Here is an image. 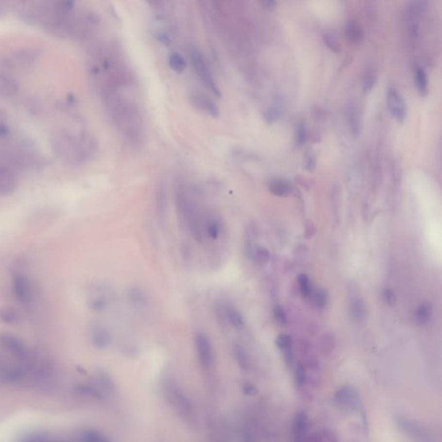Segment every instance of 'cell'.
Listing matches in <instances>:
<instances>
[{
    "instance_id": "cell-1",
    "label": "cell",
    "mask_w": 442,
    "mask_h": 442,
    "mask_svg": "<svg viewBox=\"0 0 442 442\" xmlns=\"http://www.w3.org/2000/svg\"><path fill=\"white\" fill-rule=\"evenodd\" d=\"M50 141L52 152L63 163L75 164L83 158V141H79L68 130L56 129Z\"/></svg>"
},
{
    "instance_id": "cell-2",
    "label": "cell",
    "mask_w": 442,
    "mask_h": 442,
    "mask_svg": "<svg viewBox=\"0 0 442 442\" xmlns=\"http://www.w3.org/2000/svg\"><path fill=\"white\" fill-rule=\"evenodd\" d=\"M43 54V49L40 47H21L12 51L7 57L8 64L12 70L28 71L36 67Z\"/></svg>"
},
{
    "instance_id": "cell-3",
    "label": "cell",
    "mask_w": 442,
    "mask_h": 442,
    "mask_svg": "<svg viewBox=\"0 0 442 442\" xmlns=\"http://www.w3.org/2000/svg\"><path fill=\"white\" fill-rule=\"evenodd\" d=\"M396 426L415 442H433V435L428 428L404 415L396 417Z\"/></svg>"
},
{
    "instance_id": "cell-4",
    "label": "cell",
    "mask_w": 442,
    "mask_h": 442,
    "mask_svg": "<svg viewBox=\"0 0 442 442\" xmlns=\"http://www.w3.org/2000/svg\"><path fill=\"white\" fill-rule=\"evenodd\" d=\"M191 60L194 71L198 75L202 84L205 85L206 88L209 89L214 95L220 97L221 95V91L219 89L217 84L213 77V74L210 72L208 65L202 53L198 50H194L191 53Z\"/></svg>"
},
{
    "instance_id": "cell-5",
    "label": "cell",
    "mask_w": 442,
    "mask_h": 442,
    "mask_svg": "<svg viewBox=\"0 0 442 442\" xmlns=\"http://www.w3.org/2000/svg\"><path fill=\"white\" fill-rule=\"evenodd\" d=\"M335 403L340 407L358 410L362 408L360 394L357 389L351 385H345L336 391L334 395Z\"/></svg>"
},
{
    "instance_id": "cell-6",
    "label": "cell",
    "mask_w": 442,
    "mask_h": 442,
    "mask_svg": "<svg viewBox=\"0 0 442 442\" xmlns=\"http://www.w3.org/2000/svg\"><path fill=\"white\" fill-rule=\"evenodd\" d=\"M387 105L392 117L399 123H403L407 115V108L404 98L393 86L387 90Z\"/></svg>"
},
{
    "instance_id": "cell-7",
    "label": "cell",
    "mask_w": 442,
    "mask_h": 442,
    "mask_svg": "<svg viewBox=\"0 0 442 442\" xmlns=\"http://www.w3.org/2000/svg\"><path fill=\"white\" fill-rule=\"evenodd\" d=\"M12 289L16 298L20 303H30L32 299V289L27 275L23 273H15L12 276Z\"/></svg>"
},
{
    "instance_id": "cell-8",
    "label": "cell",
    "mask_w": 442,
    "mask_h": 442,
    "mask_svg": "<svg viewBox=\"0 0 442 442\" xmlns=\"http://www.w3.org/2000/svg\"><path fill=\"white\" fill-rule=\"evenodd\" d=\"M18 183V176L13 167L0 164V195L12 194L17 189Z\"/></svg>"
},
{
    "instance_id": "cell-9",
    "label": "cell",
    "mask_w": 442,
    "mask_h": 442,
    "mask_svg": "<svg viewBox=\"0 0 442 442\" xmlns=\"http://www.w3.org/2000/svg\"><path fill=\"white\" fill-rule=\"evenodd\" d=\"M195 348L201 365L208 368L214 362V354L208 338L204 334H197L194 339Z\"/></svg>"
},
{
    "instance_id": "cell-10",
    "label": "cell",
    "mask_w": 442,
    "mask_h": 442,
    "mask_svg": "<svg viewBox=\"0 0 442 442\" xmlns=\"http://www.w3.org/2000/svg\"><path fill=\"white\" fill-rule=\"evenodd\" d=\"M0 344L15 357L24 358L27 357L28 351L25 345L15 335L4 334L0 335Z\"/></svg>"
},
{
    "instance_id": "cell-11",
    "label": "cell",
    "mask_w": 442,
    "mask_h": 442,
    "mask_svg": "<svg viewBox=\"0 0 442 442\" xmlns=\"http://www.w3.org/2000/svg\"><path fill=\"white\" fill-rule=\"evenodd\" d=\"M308 429V416L306 412L296 413L293 421V441L294 442H306Z\"/></svg>"
},
{
    "instance_id": "cell-12",
    "label": "cell",
    "mask_w": 442,
    "mask_h": 442,
    "mask_svg": "<svg viewBox=\"0 0 442 442\" xmlns=\"http://www.w3.org/2000/svg\"><path fill=\"white\" fill-rule=\"evenodd\" d=\"M18 82L11 73L0 75V99H11L19 92Z\"/></svg>"
},
{
    "instance_id": "cell-13",
    "label": "cell",
    "mask_w": 442,
    "mask_h": 442,
    "mask_svg": "<svg viewBox=\"0 0 442 442\" xmlns=\"http://www.w3.org/2000/svg\"><path fill=\"white\" fill-rule=\"evenodd\" d=\"M192 102L193 105H195L198 109H201L203 112L208 113L210 116L217 118L219 116V108L214 103V101L210 99L206 94L202 93H194L192 95Z\"/></svg>"
},
{
    "instance_id": "cell-14",
    "label": "cell",
    "mask_w": 442,
    "mask_h": 442,
    "mask_svg": "<svg viewBox=\"0 0 442 442\" xmlns=\"http://www.w3.org/2000/svg\"><path fill=\"white\" fill-rule=\"evenodd\" d=\"M155 212L161 224H164L167 218V194L163 184L157 187L155 194Z\"/></svg>"
},
{
    "instance_id": "cell-15",
    "label": "cell",
    "mask_w": 442,
    "mask_h": 442,
    "mask_svg": "<svg viewBox=\"0 0 442 442\" xmlns=\"http://www.w3.org/2000/svg\"><path fill=\"white\" fill-rule=\"evenodd\" d=\"M269 190L275 196L286 197L292 193L293 187L287 180L276 178L272 180L269 184Z\"/></svg>"
},
{
    "instance_id": "cell-16",
    "label": "cell",
    "mask_w": 442,
    "mask_h": 442,
    "mask_svg": "<svg viewBox=\"0 0 442 442\" xmlns=\"http://www.w3.org/2000/svg\"><path fill=\"white\" fill-rule=\"evenodd\" d=\"M91 338L93 345L99 349L105 348L111 340L108 331L101 326H93Z\"/></svg>"
},
{
    "instance_id": "cell-17",
    "label": "cell",
    "mask_w": 442,
    "mask_h": 442,
    "mask_svg": "<svg viewBox=\"0 0 442 442\" xmlns=\"http://www.w3.org/2000/svg\"><path fill=\"white\" fill-rule=\"evenodd\" d=\"M351 299H350V313L351 315L355 321H362L365 318V306L364 304L363 300L354 293L350 294Z\"/></svg>"
},
{
    "instance_id": "cell-18",
    "label": "cell",
    "mask_w": 442,
    "mask_h": 442,
    "mask_svg": "<svg viewBox=\"0 0 442 442\" xmlns=\"http://www.w3.org/2000/svg\"><path fill=\"white\" fill-rule=\"evenodd\" d=\"M433 314V307L429 303H423L418 306L415 312V320L420 326L426 325L430 321Z\"/></svg>"
},
{
    "instance_id": "cell-19",
    "label": "cell",
    "mask_w": 442,
    "mask_h": 442,
    "mask_svg": "<svg viewBox=\"0 0 442 442\" xmlns=\"http://www.w3.org/2000/svg\"><path fill=\"white\" fill-rule=\"evenodd\" d=\"M348 125H349L350 132L352 135L357 137L360 132V121L359 116L357 113V110L354 105H351L348 109Z\"/></svg>"
},
{
    "instance_id": "cell-20",
    "label": "cell",
    "mask_w": 442,
    "mask_h": 442,
    "mask_svg": "<svg viewBox=\"0 0 442 442\" xmlns=\"http://www.w3.org/2000/svg\"><path fill=\"white\" fill-rule=\"evenodd\" d=\"M345 35L351 43H356L360 42L364 34L358 23L355 21H350L345 27Z\"/></svg>"
},
{
    "instance_id": "cell-21",
    "label": "cell",
    "mask_w": 442,
    "mask_h": 442,
    "mask_svg": "<svg viewBox=\"0 0 442 442\" xmlns=\"http://www.w3.org/2000/svg\"><path fill=\"white\" fill-rule=\"evenodd\" d=\"M415 75L417 89L422 95H426L427 93V89H428V82H427V74H426L425 70L423 69V68L422 67H416Z\"/></svg>"
},
{
    "instance_id": "cell-22",
    "label": "cell",
    "mask_w": 442,
    "mask_h": 442,
    "mask_svg": "<svg viewBox=\"0 0 442 442\" xmlns=\"http://www.w3.org/2000/svg\"><path fill=\"white\" fill-rule=\"evenodd\" d=\"M0 322L7 325H16L19 322V314L12 307H4L0 309Z\"/></svg>"
},
{
    "instance_id": "cell-23",
    "label": "cell",
    "mask_w": 442,
    "mask_h": 442,
    "mask_svg": "<svg viewBox=\"0 0 442 442\" xmlns=\"http://www.w3.org/2000/svg\"><path fill=\"white\" fill-rule=\"evenodd\" d=\"M270 256L271 254L268 249L264 246H256L253 250L251 257L254 260L255 264L262 266L267 264L268 261L270 260Z\"/></svg>"
},
{
    "instance_id": "cell-24",
    "label": "cell",
    "mask_w": 442,
    "mask_h": 442,
    "mask_svg": "<svg viewBox=\"0 0 442 442\" xmlns=\"http://www.w3.org/2000/svg\"><path fill=\"white\" fill-rule=\"evenodd\" d=\"M225 314H226V318L227 321L233 325L234 327L238 329L243 328L244 325V319L242 314L238 311L235 309L234 307L228 306L225 309Z\"/></svg>"
},
{
    "instance_id": "cell-25",
    "label": "cell",
    "mask_w": 442,
    "mask_h": 442,
    "mask_svg": "<svg viewBox=\"0 0 442 442\" xmlns=\"http://www.w3.org/2000/svg\"><path fill=\"white\" fill-rule=\"evenodd\" d=\"M169 65L171 69L176 73H182L187 68L186 61L178 53H173L170 55Z\"/></svg>"
},
{
    "instance_id": "cell-26",
    "label": "cell",
    "mask_w": 442,
    "mask_h": 442,
    "mask_svg": "<svg viewBox=\"0 0 442 442\" xmlns=\"http://www.w3.org/2000/svg\"><path fill=\"white\" fill-rule=\"evenodd\" d=\"M322 353L325 355H329L335 348V339L332 334H325L322 338L321 341Z\"/></svg>"
},
{
    "instance_id": "cell-27",
    "label": "cell",
    "mask_w": 442,
    "mask_h": 442,
    "mask_svg": "<svg viewBox=\"0 0 442 442\" xmlns=\"http://www.w3.org/2000/svg\"><path fill=\"white\" fill-rule=\"evenodd\" d=\"M234 354L236 357L237 362L240 368L246 370L248 368L249 359L247 353L244 351V348L239 345H235L234 347Z\"/></svg>"
},
{
    "instance_id": "cell-28",
    "label": "cell",
    "mask_w": 442,
    "mask_h": 442,
    "mask_svg": "<svg viewBox=\"0 0 442 442\" xmlns=\"http://www.w3.org/2000/svg\"><path fill=\"white\" fill-rule=\"evenodd\" d=\"M297 280H298L299 289L301 291V294L304 297H308L313 292L308 276L306 274H301L298 275Z\"/></svg>"
},
{
    "instance_id": "cell-29",
    "label": "cell",
    "mask_w": 442,
    "mask_h": 442,
    "mask_svg": "<svg viewBox=\"0 0 442 442\" xmlns=\"http://www.w3.org/2000/svg\"><path fill=\"white\" fill-rule=\"evenodd\" d=\"M275 344H276V346L279 348L282 353L289 351V350L293 349L292 339L288 334H280L279 336L276 338V340H275Z\"/></svg>"
},
{
    "instance_id": "cell-30",
    "label": "cell",
    "mask_w": 442,
    "mask_h": 442,
    "mask_svg": "<svg viewBox=\"0 0 442 442\" xmlns=\"http://www.w3.org/2000/svg\"><path fill=\"white\" fill-rule=\"evenodd\" d=\"M295 384L298 388H302L306 383V370L304 368V365L302 364H298L295 367Z\"/></svg>"
},
{
    "instance_id": "cell-31",
    "label": "cell",
    "mask_w": 442,
    "mask_h": 442,
    "mask_svg": "<svg viewBox=\"0 0 442 442\" xmlns=\"http://www.w3.org/2000/svg\"><path fill=\"white\" fill-rule=\"evenodd\" d=\"M314 300L315 305L319 308H323L327 303V294L323 289H318L314 291Z\"/></svg>"
},
{
    "instance_id": "cell-32",
    "label": "cell",
    "mask_w": 442,
    "mask_h": 442,
    "mask_svg": "<svg viewBox=\"0 0 442 442\" xmlns=\"http://www.w3.org/2000/svg\"><path fill=\"white\" fill-rule=\"evenodd\" d=\"M306 140V125L301 122L299 123L296 131H295V143L298 144L299 146H302L303 144H305Z\"/></svg>"
},
{
    "instance_id": "cell-33",
    "label": "cell",
    "mask_w": 442,
    "mask_h": 442,
    "mask_svg": "<svg viewBox=\"0 0 442 442\" xmlns=\"http://www.w3.org/2000/svg\"><path fill=\"white\" fill-rule=\"evenodd\" d=\"M303 167L306 170L313 172L316 168V157L313 152L307 151L306 155L304 156L303 161Z\"/></svg>"
},
{
    "instance_id": "cell-34",
    "label": "cell",
    "mask_w": 442,
    "mask_h": 442,
    "mask_svg": "<svg viewBox=\"0 0 442 442\" xmlns=\"http://www.w3.org/2000/svg\"><path fill=\"white\" fill-rule=\"evenodd\" d=\"M82 442H111L105 435L97 432H87L82 436Z\"/></svg>"
},
{
    "instance_id": "cell-35",
    "label": "cell",
    "mask_w": 442,
    "mask_h": 442,
    "mask_svg": "<svg viewBox=\"0 0 442 442\" xmlns=\"http://www.w3.org/2000/svg\"><path fill=\"white\" fill-rule=\"evenodd\" d=\"M273 313H274V317H275V320L276 321V322L282 325V326H285L288 324V316L286 312L284 310L283 306L281 305H277L274 307V310H273Z\"/></svg>"
},
{
    "instance_id": "cell-36",
    "label": "cell",
    "mask_w": 442,
    "mask_h": 442,
    "mask_svg": "<svg viewBox=\"0 0 442 442\" xmlns=\"http://www.w3.org/2000/svg\"><path fill=\"white\" fill-rule=\"evenodd\" d=\"M206 229H207V234H208L210 238L217 239L218 238L220 237L221 226L219 225L217 221H214V220L208 221L207 225H206Z\"/></svg>"
},
{
    "instance_id": "cell-37",
    "label": "cell",
    "mask_w": 442,
    "mask_h": 442,
    "mask_svg": "<svg viewBox=\"0 0 442 442\" xmlns=\"http://www.w3.org/2000/svg\"><path fill=\"white\" fill-rule=\"evenodd\" d=\"M129 298L131 300L132 303L138 305L142 304L145 301V296L144 293L140 290L139 289H132V290L129 293Z\"/></svg>"
},
{
    "instance_id": "cell-38",
    "label": "cell",
    "mask_w": 442,
    "mask_h": 442,
    "mask_svg": "<svg viewBox=\"0 0 442 442\" xmlns=\"http://www.w3.org/2000/svg\"><path fill=\"white\" fill-rule=\"evenodd\" d=\"M105 306H106V302H105V299L97 297V298H93V300L90 301V308L95 312H101L103 309H105Z\"/></svg>"
},
{
    "instance_id": "cell-39",
    "label": "cell",
    "mask_w": 442,
    "mask_h": 442,
    "mask_svg": "<svg viewBox=\"0 0 442 442\" xmlns=\"http://www.w3.org/2000/svg\"><path fill=\"white\" fill-rule=\"evenodd\" d=\"M375 80H376L375 74L373 73V71L370 70L365 74V80H364V90H365V92H370L371 90L373 89V85H374V83H375Z\"/></svg>"
},
{
    "instance_id": "cell-40",
    "label": "cell",
    "mask_w": 442,
    "mask_h": 442,
    "mask_svg": "<svg viewBox=\"0 0 442 442\" xmlns=\"http://www.w3.org/2000/svg\"><path fill=\"white\" fill-rule=\"evenodd\" d=\"M324 42L326 44V46L329 48L331 51L334 52H339L340 51V44L338 43L337 40L335 39L333 35H325L324 36Z\"/></svg>"
},
{
    "instance_id": "cell-41",
    "label": "cell",
    "mask_w": 442,
    "mask_h": 442,
    "mask_svg": "<svg viewBox=\"0 0 442 442\" xmlns=\"http://www.w3.org/2000/svg\"><path fill=\"white\" fill-rule=\"evenodd\" d=\"M6 378L11 381L20 380L23 378V373L19 369H10L5 373Z\"/></svg>"
},
{
    "instance_id": "cell-42",
    "label": "cell",
    "mask_w": 442,
    "mask_h": 442,
    "mask_svg": "<svg viewBox=\"0 0 442 442\" xmlns=\"http://www.w3.org/2000/svg\"><path fill=\"white\" fill-rule=\"evenodd\" d=\"M384 299L385 303L390 306H393L396 303V295L391 289H385L384 291Z\"/></svg>"
},
{
    "instance_id": "cell-43",
    "label": "cell",
    "mask_w": 442,
    "mask_h": 442,
    "mask_svg": "<svg viewBox=\"0 0 442 442\" xmlns=\"http://www.w3.org/2000/svg\"><path fill=\"white\" fill-rule=\"evenodd\" d=\"M11 71L12 69L8 64L7 57H4L0 54V75L11 73Z\"/></svg>"
},
{
    "instance_id": "cell-44",
    "label": "cell",
    "mask_w": 442,
    "mask_h": 442,
    "mask_svg": "<svg viewBox=\"0 0 442 442\" xmlns=\"http://www.w3.org/2000/svg\"><path fill=\"white\" fill-rule=\"evenodd\" d=\"M339 192H338L337 187H334L332 190V205H333V209L334 211V214H337L338 206H339Z\"/></svg>"
},
{
    "instance_id": "cell-45",
    "label": "cell",
    "mask_w": 442,
    "mask_h": 442,
    "mask_svg": "<svg viewBox=\"0 0 442 442\" xmlns=\"http://www.w3.org/2000/svg\"><path fill=\"white\" fill-rule=\"evenodd\" d=\"M279 108L277 106H273L272 109L269 110L267 115H266V119L269 121H274L279 117Z\"/></svg>"
},
{
    "instance_id": "cell-46",
    "label": "cell",
    "mask_w": 442,
    "mask_h": 442,
    "mask_svg": "<svg viewBox=\"0 0 442 442\" xmlns=\"http://www.w3.org/2000/svg\"><path fill=\"white\" fill-rule=\"evenodd\" d=\"M9 12V4L5 2H0V18L7 14Z\"/></svg>"
},
{
    "instance_id": "cell-47",
    "label": "cell",
    "mask_w": 442,
    "mask_h": 442,
    "mask_svg": "<svg viewBox=\"0 0 442 442\" xmlns=\"http://www.w3.org/2000/svg\"><path fill=\"white\" fill-rule=\"evenodd\" d=\"M261 4H263V6L264 8H266L268 10H272L274 9L275 6V1H263L261 2Z\"/></svg>"
},
{
    "instance_id": "cell-48",
    "label": "cell",
    "mask_w": 442,
    "mask_h": 442,
    "mask_svg": "<svg viewBox=\"0 0 442 442\" xmlns=\"http://www.w3.org/2000/svg\"><path fill=\"white\" fill-rule=\"evenodd\" d=\"M245 391V393H246V394H248V395H256V393H257L256 389L255 388L254 386H252V385H248V386H246V387H245V391Z\"/></svg>"
},
{
    "instance_id": "cell-49",
    "label": "cell",
    "mask_w": 442,
    "mask_h": 442,
    "mask_svg": "<svg viewBox=\"0 0 442 442\" xmlns=\"http://www.w3.org/2000/svg\"><path fill=\"white\" fill-rule=\"evenodd\" d=\"M244 442H254V441L251 435L245 434L244 436Z\"/></svg>"
}]
</instances>
